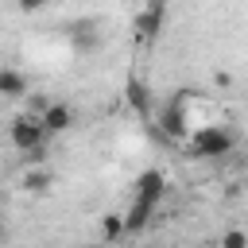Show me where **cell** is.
Returning a JSON list of instances; mask_svg holds the SVG:
<instances>
[{
    "mask_svg": "<svg viewBox=\"0 0 248 248\" xmlns=\"http://www.w3.org/2000/svg\"><path fill=\"white\" fill-rule=\"evenodd\" d=\"M163 194H167V174H163V170L151 167V170H143V174L136 178V186H132V205L124 209V232H128V236H136V232H143V229L151 225Z\"/></svg>",
    "mask_w": 248,
    "mask_h": 248,
    "instance_id": "6da1fadb",
    "label": "cell"
},
{
    "mask_svg": "<svg viewBox=\"0 0 248 248\" xmlns=\"http://www.w3.org/2000/svg\"><path fill=\"white\" fill-rule=\"evenodd\" d=\"M151 120L167 143H186V136H190V89H174L167 101H159Z\"/></svg>",
    "mask_w": 248,
    "mask_h": 248,
    "instance_id": "7a4b0ae2",
    "label": "cell"
},
{
    "mask_svg": "<svg viewBox=\"0 0 248 248\" xmlns=\"http://www.w3.org/2000/svg\"><path fill=\"white\" fill-rule=\"evenodd\" d=\"M232 147H236V132L225 124H202V128H190L186 136L190 159H225L232 155Z\"/></svg>",
    "mask_w": 248,
    "mask_h": 248,
    "instance_id": "3957f363",
    "label": "cell"
},
{
    "mask_svg": "<svg viewBox=\"0 0 248 248\" xmlns=\"http://www.w3.org/2000/svg\"><path fill=\"white\" fill-rule=\"evenodd\" d=\"M46 128H43V120H39V112H23V116H16L12 124H8V140H12V147L16 151H35V147H46Z\"/></svg>",
    "mask_w": 248,
    "mask_h": 248,
    "instance_id": "277c9868",
    "label": "cell"
},
{
    "mask_svg": "<svg viewBox=\"0 0 248 248\" xmlns=\"http://www.w3.org/2000/svg\"><path fill=\"white\" fill-rule=\"evenodd\" d=\"M124 101L132 105V112L140 116V120H151V112H155V93H151V85L143 81V78H128L124 81Z\"/></svg>",
    "mask_w": 248,
    "mask_h": 248,
    "instance_id": "5b68a950",
    "label": "cell"
},
{
    "mask_svg": "<svg viewBox=\"0 0 248 248\" xmlns=\"http://www.w3.org/2000/svg\"><path fill=\"white\" fill-rule=\"evenodd\" d=\"M39 120H43V128H46L50 136H58V132H70V128H74V108H70L66 101H50V105L39 112Z\"/></svg>",
    "mask_w": 248,
    "mask_h": 248,
    "instance_id": "8992f818",
    "label": "cell"
},
{
    "mask_svg": "<svg viewBox=\"0 0 248 248\" xmlns=\"http://www.w3.org/2000/svg\"><path fill=\"white\" fill-rule=\"evenodd\" d=\"M132 31H136V39H140V43H151V39L163 31V8L147 4L143 12H136V19H132Z\"/></svg>",
    "mask_w": 248,
    "mask_h": 248,
    "instance_id": "52a82bcc",
    "label": "cell"
},
{
    "mask_svg": "<svg viewBox=\"0 0 248 248\" xmlns=\"http://www.w3.org/2000/svg\"><path fill=\"white\" fill-rule=\"evenodd\" d=\"M27 93H31L27 74H23V70H16V66H0V97L19 101V97H27Z\"/></svg>",
    "mask_w": 248,
    "mask_h": 248,
    "instance_id": "ba28073f",
    "label": "cell"
},
{
    "mask_svg": "<svg viewBox=\"0 0 248 248\" xmlns=\"http://www.w3.org/2000/svg\"><path fill=\"white\" fill-rule=\"evenodd\" d=\"M101 236H105V240L128 236V232H124V213H105V217H101Z\"/></svg>",
    "mask_w": 248,
    "mask_h": 248,
    "instance_id": "9c48e42d",
    "label": "cell"
},
{
    "mask_svg": "<svg viewBox=\"0 0 248 248\" xmlns=\"http://www.w3.org/2000/svg\"><path fill=\"white\" fill-rule=\"evenodd\" d=\"M23 190H35V194L50 190V170H39V163H35V170L27 167V174H23Z\"/></svg>",
    "mask_w": 248,
    "mask_h": 248,
    "instance_id": "30bf717a",
    "label": "cell"
},
{
    "mask_svg": "<svg viewBox=\"0 0 248 248\" xmlns=\"http://www.w3.org/2000/svg\"><path fill=\"white\" fill-rule=\"evenodd\" d=\"M221 244H225V248H244V244H248V232H240V229H229V232L221 236Z\"/></svg>",
    "mask_w": 248,
    "mask_h": 248,
    "instance_id": "8fae6325",
    "label": "cell"
},
{
    "mask_svg": "<svg viewBox=\"0 0 248 248\" xmlns=\"http://www.w3.org/2000/svg\"><path fill=\"white\" fill-rule=\"evenodd\" d=\"M16 4H19V12H43L50 0H16Z\"/></svg>",
    "mask_w": 248,
    "mask_h": 248,
    "instance_id": "7c38bea8",
    "label": "cell"
},
{
    "mask_svg": "<svg viewBox=\"0 0 248 248\" xmlns=\"http://www.w3.org/2000/svg\"><path fill=\"white\" fill-rule=\"evenodd\" d=\"M147 4H155V8H167V0H147Z\"/></svg>",
    "mask_w": 248,
    "mask_h": 248,
    "instance_id": "4fadbf2b",
    "label": "cell"
},
{
    "mask_svg": "<svg viewBox=\"0 0 248 248\" xmlns=\"http://www.w3.org/2000/svg\"><path fill=\"white\" fill-rule=\"evenodd\" d=\"M0 240H4V225H0Z\"/></svg>",
    "mask_w": 248,
    "mask_h": 248,
    "instance_id": "5bb4252c",
    "label": "cell"
}]
</instances>
